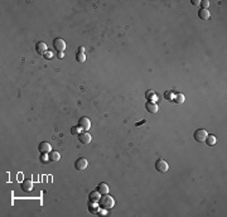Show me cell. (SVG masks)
I'll list each match as a JSON object with an SVG mask.
<instances>
[{
    "instance_id": "6da1fadb",
    "label": "cell",
    "mask_w": 227,
    "mask_h": 217,
    "mask_svg": "<svg viewBox=\"0 0 227 217\" xmlns=\"http://www.w3.org/2000/svg\"><path fill=\"white\" fill-rule=\"evenodd\" d=\"M114 204H115L114 197L109 196V193H107V195H102L101 198L99 200V206H100L101 208L110 210V208H112V207H114Z\"/></svg>"
},
{
    "instance_id": "7a4b0ae2",
    "label": "cell",
    "mask_w": 227,
    "mask_h": 217,
    "mask_svg": "<svg viewBox=\"0 0 227 217\" xmlns=\"http://www.w3.org/2000/svg\"><path fill=\"white\" fill-rule=\"evenodd\" d=\"M207 135H208V134H207V131H206L205 129H197V130L194 131L193 138H194L196 141H198V143H205Z\"/></svg>"
},
{
    "instance_id": "3957f363",
    "label": "cell",
    "mask_w": 227,
    "mask_h": 217,
    "mask_svg": "<svg viewBox=\"0 0 227 217\" xmlns=\"http://www.w3.org/2000/svg\"><path fill=\"white\" fill-rule=\"evenodd\" d=\"M155 169L158 172H160V173H165V172H168L169 165H168V163L165 162L164 159H158L155 162Z\"/></svg>"
},
{
    "instance_id": "277c9868",
    "label": "cell",
    "mask_w": 227,
    "mask_h": 217,
    "mask_svg": "<svg viewBox=\"0 0 227 217\" xmlns=\"http://www.w3.org/2000/svg\"><path fill=\"white\" fill-rule=\"evenodd\" d=\"M53 48L56 49L57 52H64L66 49V43L62 38H56L53 40Z\"/></svg>"
},
{
    "instance_id": "5b68a950",
    "label": "cell",
    "mask_w": 227,
    "mask_h": 217,
    "mask_svg": "<svg viewBox=\"0 0 227 217\" xmlns=\"http://www.w3.org/2000/svg\"><path fill=\"white\" fill-rule=\"evenodd\" d=\"M87 165H88V162L86 158H78L75 162V168L77 171H85L87 168Z\"/></svg>"
},
{
    "instance_id": "8992f818",
    "label": "cell",
    "mask_w": 227,
    "mask_h": 217,
    "mask_svg": "<svg viewBox=\"0 0 227 217\" xmlns=\"http://www.w3.org/2000/svg\"><path fill=\"white\" fill-rule=\"evenodd\" d=\"M78 126L81 128L83 131H87L91 128V121L88 117H81L78 120Z\"/></svg>"
},
{
    "instance_id": "52a82bcc",
    "label": "cell",
    "mask_w": 227,
    "mask_h": 217,
    "mask_svg": "<svg viewBox=\"0 0 227 217\" xmlns=\"http://www.w3.org/2000/svg\"><path fill=\"white\" fill-rule=\"evenodd\" d=\"M35 51H37V53L38 54H40V56H44L46 54V52L48 51L47 49V44L44 43V42H38V43L35 44Z\"/></svg>"
},
{
    "instance_id": "ba28073f",
    "label": "cell",
    "mask_w": 227,
    "mask_h": 217,
    "mask_svg": "<svg viewBox=\"0 0 227 217\" xmlns=\"http://www.w3.org/2000/svg\"><path fill=\"white\" fill-rule=\"evenodd\" d=\"M78 140H79V143H82V144H90L91 143V135L88 134L87 131H82L81 134L78 135Z\"/></svg>"
},
{
    "instance_id": "9c48e42d",
    "label": "cell",
    "mask_w": 227,
    "mask_h": 217,
    "mask_svg": "<svg viewBox=\"0 0 227 217\" xmlns=\"http://www.w3.org/2000/svg\"><path fill=\"white\" fill-rule=\"evenodd\" d=\"M145 107H146V110H148V112H150V114H157L158 110H159L157 102H153V101H148V102H146Z\"/></svg>"
},
{
    "instance_id": "30bf717a",
    "label": "cell",
    "mask_w": 227,
    "mask_h": 217,
    "mask_svg": "<svg viewBox=\"0 0 227 217\" xmlns=\"http://www.w3.org/2000/svg\"><path fill=\"white\" fill-rule=\"evenodd\" d=\"M38 149H39V152H40V153H49L51 150H52V147H51V144H49V143L42 141V143L39 144Z\"/></svg>"
},
{
    "instance_id": "8fae6325",
    "label": "cell",
    "mask_w": 227,
    "mask_h": 217,
    "mask_svg": "<svg viewBox=\"0 0 227 217\" xmlns=\"http://www.w3.org/2000/svg\"><path fill=\"white\" fill-rule=\"evenodd\" d=\"M22 189L25 191V192H29L33 189V182L30 179H24L22 182Z\"/></svg>"
},
{
    "instance_id": "7c38bea8",
    "label": "cell",
    "mask_w": 227,
    "mask_h": 217,
    "mask_svg": "<svg viewBox=\"0 0 227 217\" xmlns=\"http://www.w3.org/2000/svg\"><path fill=\"white\" fill-rule=\"evenodd\" d=\"M101 196H102V195L96 189V191H92V192H91V193L88 195V200H90L91 202H99V200L101 198Z\"/></svg>"
},
{
    "instance_id": "4fadbf2b",
    "label": "cell",
    "mask_w": 227,
    "mask_h": 217,
    "mask_svg": "<svg viewBox=\"0 0 227 217\" xmlns=\"http://www.w3.org/2000/svg\"><path fill=\"white\" fill-rule=\"evenodd\" d=\"M210 11H208V9H199L198 10V18L202 20H207V19H210Z\"/></svg>"
},
{
    "instance_id": "5bb4252c",
    "label": "cell",
    "mask_w": 227,
    "mask_h": 217,
    "mask_svg": "<svg viewBox=\"0 0 227 217\" xmlns=\"http://www.w3.org/2000/svg\"><path fill=\"white\" fill-rule=\"evenodd\" d=\"M145 99L148 101H153V102H157L158 101V96L154 91H151V90H149V91L145 92Z\"/></svg>"
},
{
    "instance_id": "9a60e30c",
    "label": "cell",
    "mask_w": 227,
    "mask_h": 217,
    "mask_svg": "<svg viewBox=\"0 0 227 217\" xmlns=\"http://www.w3.org/2000/svg\"><path fill=\"white\" fill-rule=\"evenodd\" d=\"M97 191L100 192L101 195H107L109 193V186L106 184V183H103V182H101L99 186H97Z\"/></svg>"
},
{
    "instance_id": "2e32d148",
    "label": "cell",
    "mask_w": 227,
    "mask_h": 217,
    "mask_svg": "<svg viewBox=\"0 0 227 217\" xmlns=\"http://www.w3.org/2000/svg\"><path fill=\"white\" fill-rule=\"evenodd\" d=\"M48 155H49L51 162H58L61 159V154L58 152H56V150H51V152L48 153Z\"/></svg>"
},
{
    "instance_id": "e0dca14e",
    "label": "cell",
    "mask_w": 227,
    "mask_h": 217,
    "mask_svg": "<svg viewBox=\"0 0 227 217\" xmlns=\"http://www.w3.org/2000/svg\"><path fill=\"white\" fill-rule=\"evenodd\" d=\"M99 202H91L88 203V211L91 213H96V212H99Z\"/></svg>"
},
{
    "instance_id": "ac0fdd59",
    "label": "cell",
    "mask_w": 227,
    "mask_h": 217,
    "mask_svg": "<svg viewBox=\"0 0 227 217\" xmlns=\"http://www.w3.org/2000/svg\"><path fill=\"white\" fill-rule=\"evenodd\" d=\"M206 144L207 145H210V147H213L214 144L217 143V138L214 136V135H207V138H206Z\"/></svg>"
},
{
    "instance_id": "d6986e66",
    "label": "cell",
    "mask_w": 227,
    "mask_h": 217,
    "mask_svg": "<svg viewBox=\"0 0 227 217\" xmlns=\"http://www.w3.org/2000/svg\"><path fill=\"white\" fill-rule=\"evenodd\" d=\"M175 104H178V105H181V104H183V102L186 101V97H184V95H182V94H175V96H174V100H173Z\"/></svg>"
},
{
    "instance_id": "ffe728a7",
    "label": "cell",
    "mask_w": 227,
    "mask_h": 217,
    "mask_svg": "<svg viewBox=\"0 0 227 217\" xmlns=\"http://www.w3.org/2000/svg\"><path fill=\"white\" fill-rule=\"evenodd\" d=\"M174 96H175V94H174V91H172V90H168V91L164 92V99L168 101H173Z\"/></svg>"
},
{
    "instance_id": "44dd1931",
    "label": "cell",
    "mask_w": 227,
    "mask_h": 217,
    "mask_svg": "<svg viewBox=\"0 0 227 217\" xmlns=\"http://www.w3.org/2000/svg\"><path fill=\"white\" fill-rule=\"evenodd\" d=\"M82 131H83V130H82L81 128H79V126H73V128L71 129V134H72V135H77V136H78Z\"/></svg>"
},
{
    "instance_id": "7402d4cb",
    "label": "cell",
    "mask_w": 227,
    "mask_h": 217,
    "mask_svg": "<svg viewBox=\"0 0 227 217\" xmlns=\"http://www.w3.org/2000/svg\"><path fill=\"white\" fill-rule=\"evenodd\" d=\"M76 59H77V62L79 63H83L86 61V56H85V53H77L76 54Z\"/></svg>"
},
{
    "instance_id": "603a6c76",
    "label": "cell",
    "mask_w": 227,
    "mask_h": 217,
    "mask_svg": "<svg viewBox=\"0 0 227 217\" xmlns=\"http://www.w3.org/2000/svg\"><path fill=\"white\" fill-rule=\"evenodd\" d=\"M40 160H42L43 163H48V162H49V155H48V153H42Z\"/></svg>"
},
{
    "instance_id": "cb8c5ba5",
    "label": "cell",
    "mask_w": 227,
    "mask_h": 217,
    "mask_svg": "<svg viewBox=\"0 0 227 217\" xmlns=\"http://www.w3.org/2000/svg\"><path fill=\"white\" fill-rule=\"evenodd\" d=\"M201 7H202V9H207L208 7H210V1H208V0H203V1H201Z\"/></svg>"
},
{
    "instance_id": "d4e9b609",
    "label": "cell",
    "mask_w": 227,
    "mask_h": 217,
    "mask_svg": "<svg viewBox=\"0 0 227 217\" xmlns=\"http://www.w3.org/2000/svg\"><path fill=\"white\" fill-rule=\"evenodd\" d=\"M52 57H53V53L51 51H47L46 54H44V58L46 59H52Z\"/></svg>"
},
{
    "instance_id": "484cf974",
    "label": "cell",
    "mask_w": 227,
    "mask_h": 217,
    "mask_svg": "<svg viewBox=\"0 0 227 217\" xmlns=\"http://www.w3.org/2000/svg\"><path fill=\"white\" fill-rule=\"evenodd\" d=\"M57 58L63 59V58H64V52H58V53H57Z\"/></svg>"
},
{
    "instance_id": "4316f807",
    "label": "cell",
    "mask_w": 227,
    "mask_h": 217,
    "mask_svg": "<svg viewBox=\"0 0 227 217\" xmlns=\"http://www.w3.org/2000/svg\"><path fill=\"white\" fill-rule=\"evenodd\" d=\"M192 5H194V7H198V5H201V1L199 0H192Z\"/></svg>"
},
{
    "instance_id": "83f0119b",
    "label": "cell",
    "mask_w": 227,
    "mask_h": 217,
    "mask_svg": "<svg viewBox=\"0 0 227 217\" xmlns=\"http://www.w3.org/2000/svg\"><path fill=\"white\" fill-rule=\"evenodd\" d=\"M78 53H85V48L81 46V47H78Z\"/></svg>"
},
{
    "instance_id": "f1b7e54d",
    "label": "cell",
    "mask_w": 227,
    "mask_h": 217,
    "mask_svg": "<svg viewBox=\"0 0 227 217\" xmlns=\"http://www.w3.org/2000/svg\"><path fill=\"white\" fill-rule=\"evenodd\" d=\"M99 213H100V215H106V211H105V208H103V211H99Z\"/></svg>"
}]
</instances>
